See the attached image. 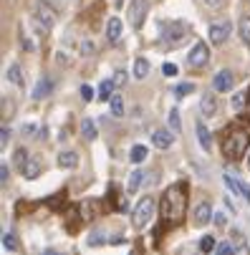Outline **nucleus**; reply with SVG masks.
Returning a JSON list of instances; mask_svg holds the SVG:
<instances>
[{
	"instance_id": "c03bdc74",
	"label": "nucleus",
	"mask_w": 250,
	"mask_h": 255,
	"mask_svg": "<svg viewBox=\"0 0 250 255\" xmlns=\"http://www.w3.org/2000/svg\"><path fill=\"white\" fill-rule=\"evenodd\" d=\"M8 174H10L8 172V164L3 162V167H0V179H3V185H8Z\"/></svg>"
},
{
	"instance_id": "dca6fc26",
	"label": "nucleus",
	"mask_w": 250,
	"mask_h": 255,
	"mask_svg": "<svg viewBox=\"0 0 250 255\" xmlns=\"http://www.w3.org/2000/svg\"><path fill=\"white\" fill-rule=\"evenodd\" d=\"M200 112H202V117H212V114L218 112L215 96H212L210 91H207V94H202V101H200Z\"/></svg>"
},
{
	"instance_id": "4be33fe9",
	"label": "nucleus",
	"mask_w": 250,
	"mask_h": 255,
	"mask_svg": "<svg viewBox=\"0 0 250 255\" xmlns=\"http://www.w3.org/2000/svg\"><path fill=\"white\" fill-rule=\"evenodd\" d=\"M109 106H112V114H114L117 119H119V117H124V99H122L119 94H112Z\"/></svg>"
},
{
	"instance_id": "c85d7f7f",
	"label": "nucleus",
	"mask_w": 250,
	"mask_h": 255,
	"mask_svg": "<svg viewBox=\"0 0 250 255\" xmlns=\"http://www.w3.org/2000/svg\"><path fill=\"white\" fill-rule=\"evenodd\" d=\"M112 89H117L114 81H104L101 89H99V99H101V101H109V99H112Z\"/></svg>"
},
{
	"instance_id": "0eeeda50",
	"label": "nucleus",
	"mask_w": 250,
	"mask_h": 255,
	"mask_svg": "<svg viewBox=\"0 0 250 255\" xmlns=\"http://www.w3.org/2000/svg\"><path fill=\"white\" fill-rule=\"evenodd\" d=\"M207 61H210L207 43H195L192 51H190V56H187V66L190 68H202V66H207Z\"/></svg>"
},
{
	"instance_id": "ddd939ff",
	"label": "nucleus",
	"mask_w": 250,
	"mask_h": 255,
	"mask_svg": "<svg viewBox=\"0 0 250 255\" xmlns=\"http://www.w3.org/2000/svg\"><path fill=\"white\" fill-rule=\"evenodd\" d=\"M41 169H43V167H41V159H38V157H30L20 172H23V177H25V179H35V177L41 174Z\"/></svg>"
},
{
	"instance_id": "39448f33",
	"label": "nucleus",
	"mask_w": 250,
	"mask_h": 255,
	"mask_svg": "<svg viewBox=\"0 0 250 255\" xmlns=\"http://www.w3.org/2000/svg\"><path fill=\"white\" fill-rule=\"evenodd\" d=\"M147 13H149V0H131L129 8H126V15H129V23L134 30H139L147 20Z\"/></svg>"
},
{
	"instance_id": "37998d69",
	"label": "nucleus",
	"mask_w": 250,
	"mask_h": 255,
	"mask_svg": "<svg viewBox=\"0 0 250 255\" xmlns=\"http://www.w3.org/2000/svg\"><path fill=\"white\" fill-rule=\"evenodd\" d=\"M205 5H207V8H215V10H218V8H223V5H225V0H205Z\"/></svg>"
},
{
	"instance_id": "c756f323",
	"label": "nucleus",
	"mask_w": 250,
	"mask_h": 255,
	"mask_svg": "<svg viewBox=\"0 0 250 255\" xmlns=\"http://www.w3.org/2000/svg\"><path fill=\"white\" fill-rule=\"evenodd\" d=\"M212 248H218V240L212 238V235H205V238L200 240V250H202V253H210Z\"/></svg>"
},
{
	"instance_id": "20e7f679",
	"label": "nucleus",
	"mask_w": 250,
	"mask_h": 255,
	"mask_svg": "<svg viewBox=\"0 0 250 255\" xmlns=\"http://www.w3.org/2000/svg\"><path fill=\"white\" fill-rule=\"evenodd\" d=\"M187 35H190V25H187V23H182V20H172V23L164 28V33H162V41H167V46L177 48V46H182V43H185Z\"/></svg>"
},
{
	"instance_id": "49530a36",
	"label": "nucleus",
	"mask_w": 250,
	"mask_h": 255,
	"mask_svg": "<svg viewBox=\"0 0 250 255\" xmlns=\"http://www.w3.org/2000/svg\"><path fill=\"white\" fill-rule=\"evenodd\" d=\"M33 131H35V124H25V127H23V134H25V136L33 134Z\"/></svg>"
},
{
	"instance_id": "412c9836",
	"label": "nucleus",
	"mask_w": 250,
	"mask_h": 255,
	"mask_svg": "<svg viewBox=\"0 0 250 255\" xmlns=\"http://www.w3.org/2000/svg\"><path fill=\"white\" fill-rule=\"evenodd\" d=\"M5 76H8V81H10V84H15V86H23V84H25V81H23V71H20V66H18V63H10V66H8Z\"/></svg>"
},
{
	"instance_id": "de8ad7c7",
	"label": "nucleus",
	"mask_w": 250,
	"mask_h": 255,
	"mask_svg": "<svg viewBox=\"0 0 250 255\" xmlns=\"http://www.w3.org/2000/svg\"><path fill=\"white\" fill-rule=\"evenodd\" d=\"M215 225H220V228L225 225V217H223V215H215Z\"/></svg>"
},
{
	"instance_id": "b1692460",
	"label": "nucleus",
	"mask_w": 250,
	"mask_h": 255,
	"mask_svg": "<svg viewBox=\"0 0 250 255\" xmlns=\"http://www.w3.org/2000/svg\"><path fill=\"white\" fill-rule=\"evenodd\" d=\"M223 179H225V187L233 192V197L243 195V185H240V179H238V177H230V174H225Z\"/></svg>"
},
{
	"instance_id": "a878e982",
	"label": "nucleus",
	"mask_w": 250,
	"mask_h": 255,
	"mask_svg": "<svg viewBox=\"0 0 250 255\" xmlns=\"http://www.w3.org/2000/svg\"><path fill=\"white\" fill-rule=\"evenodd\" d=\"M240 38H243V43L250 46V15L240 18Z\"/></svg>"
},
{
	"instance_id": "f257e3e1",
	"label": "nucleus",
	"mask_w": 250,
	"mask_h": 255,
	"mask_svg": "<svg viewBox=\"0 0 250 255\" xmlns=\"http://www.w3.org/2000/svg\"><path fill=\"white\" fill-rule=\"evenodd\" d=\"M190 187L187 182H174L169 185L159 200V217L164 225H182L187 217V202H190Z\"/></svg>"
},
{
	"instance_id": "09e8293b",
	"label": "nucleus",
	"mask_w": 250,
	"mask_h": 255,
	"mask_svg": "<svg viewBox=\"0 0 250 255\" xmlns=\"http://www.w3.org/2000/svg\"><path fill=\"white\" fill-rule=\"evenodd\" d=\"M43 255H61V253H53V250H46Z\"/></svg>"
},
{
	"instance_id": "f704fd0d",
	"label": "nucleus",
	"mask_w": 250,
	"mask_h": 255,
	"mask_svg": "<svg viewBox=\"0 0 250 255\" xmlns=\"http://www.w3.org/2000/svg\"><path fill=\"white\" fill-rule=\"evenodd\" d=\"M25 162H28V154H25L23 149H18V152L13 154V164H15L18 169H23V167H25Z\"/></svg>"
},
{
	"instance_id": "4c0bfd02",
	"label": "nucleus",
	"mask_w": 250,
	"mask_h": 255,
	"mask_svg": "<svg viewBox=\"0 0 250 255\" xmlns=\"http://www.w3.org/2000/svg\"><path fill=\"white\" fill-rule=\"evenodd\" d=\"M8 139H10V129L3 124V129H0V149H5V147H8Z\"/></svg>"
},
{
	"instance_id": "bb28decb",
	"label": "nucleus",
	"mask_w": 250,
	"mask_h": 255,
	"mask_svg": "<svg viewBox=\"0 0 250 255\" xmlns=\"http://www.w3.org/2000/svg\"><path fill=\"white\" fill-rule=\"evenodd\" d=\"M3 248H5V250H10V253H18V250H20L18 238H15L13 233H5V235H3Z\"/></svg>"
},
{
	"instance_id": "a19ab883",
	"label": "nucleus",
	"mask_w": 250,
	"mask_h": 255,
	"mask_svg": "<svg viewBox=\"0 0 250 255\" xmlns=\"http://www.w3.org/2000/svg\"><path fill=\"white\" fill-rule=\"evenodd\" d=\"M94 51H96L94 41H81V53H84V56H91Z\"/></svg>"
},
{
	"instance_id": "1a4fd4ad",
	"label": "nucleus",
	"mask_w": 250,
	"mask_h": 255,
	"mask_svg": "<svg viewBox=\"0 0 250 255\" xmlns=\"http://www.w3.org/2000/svg\"><path fill=\"white\" fill-rule=\"evenodd\" d=\"M212 86H215V91H218V94H228V91H233V86H235V76H233V71H228V68L218 71V76L212 79Z\"/></svg>"
},
{
	"instance_id": "4468645a",
	"label": "nucleus",
	"mask_w": 250,
	"mask_h": 255,
	"mask_svg": "<svg viewBox=\"0 0 250 255\" xmlns=\"http://www.w3.org/2000/svg\"><path fill=\"white\" fill-rule=\"evenodd\" d=\"M106 38H109L112 43H117L122 38V20L119 18H109V23H106Z\"/></svg>"
},
{
	"instance_id": "473e14b6",
	"label": "nucleus",
	"mask_w": 250,
	"mask_h": 255,
	"mask_svg": "<svg viewBox=\"0 0 250 255\" xmlns=\"http://www.w3.org/2000/svg\"><path fill=\"white\" fill-rule=\"evenodd\" d=\"M112 81H114V86H117V89H122V86H126V81H129V74H126V71H117Z\"/></svg>"
},
{
	"instance_id": "72a5a7b5",
	"label": "nucleus",
	"mask_w": 250,
	"mask_h": 255,
	"mask_svg": "<svg viewBox=\"0 0 250 255\" xmlns=\"http://www.w3.org/2000/svg\"><path fill=\"white\" fill-rule=\"evenodd\" d=\"M195 91V84H180L174 89V94H177V99H182V96H187V94H192Z\"/></svg>"
},
{
	"instance_id": "7ed1b4c3",
	"label": "nucleus",
	"mask_w": 250,
	"mask_h": 255,
	"mask_svg": "<svg viewBox=\"0 0 250 255\" xmlns=\"http://www.w3.org/2000/svg\"><path fill=\"white\" fill-rule=\"evenodd\" d=\"M152 217H154V200L152 197H141L136 202V207L131 210V225L136 230H144L152 223Z\"/></svg>"
},
{
	"instance_id": "c9c22d12",
	"label": "nucleus",
	"mask_w": 250,
	"mask_h": 255,
	"mask_svg": "<svg viewBox=\"0 0 250 255\" xmlns=\"http://www.w3.org/2000/svg\"><path fill=\"white\" fill-rule=\"evenodd\" d=\"M215 253H218V255H235V245H233V243H220V245L215 248Z\"/></svg>"
},
{
	"instance_id": "f03ea898",
	"label": "nucleus",
	"mask_w": 250,
	"mask_h": 255,
	"mask_svg": "<svg viewBox=\"0 0 250 255\" xmlns=\"http://www.w3.org/2000/svg\"><path fill=\"white\" fill-rule=\"evenodd\" d=\"M248 147H250V131L243 127H233V129H228V134L223 139V157L228 162H240L245 157Z\"/></svg>"
},
{
	"instance_id": "393cba45",
	"label": "nucleus",
	"mask_w": 250,
	"mask_h": 255,
	"mask_svg": "<svg viewBox=\"0 0 250 255\" xmlns=\"http://www.w3.org/2000/svg\"><path fill=\"white\" fill-rule=\"evenodd\" d=\"M131 164H141L147 159V147H141V144H136V147H131V154H129Z\"/></svg>"
},
{
	"instance_id": "cd10ccee",
	"label": "nucleus",
	"mask_w": 250,
	"mask_h": 255,
	"mask_svg": "<svg viewBox=\"0 0 250 255\" xmlns=\"http://www.w3.org/2000/svg\"><path fill=\"white\" fill-rule=\"evenodd\" d=\"M63 200H66V190H61L58 195L48 197V200H46V205H48L51 210H61V207H63Z\"/></svg>"
},
{
	"instance_id": "a211bd4d",
	"label": "nucleus",
	"mask_w": 250,
	"mask_h": 255,
	"mask_svg": "<svg viewBox=\"0 0 250 255\" xmlns=\"http://www.w3.org/2000/svg\"><path fill=\"white\" fill-rule=\"evenodd\" d=\"M81 136H84V141H94L99 136V129H96L94 119H84L81 122Z\"/></svg>"
},
{
	"instance_id": "ea45409f",
	"label": "nucleus",
	"mask_w": 250,
	"mask_h": 255,
	"mask_svg": "<svg viewBox=\"0 0 250 255\" xmlns=\"http://www.w3.org/2000/svg\"><path fill=\"white\" fill-rule=\"evenodd\" d=\"M162 74H164V76H177V74H180V68H177L174 63H164V66H162Z\"/></svg>"
},
{
	"instance_id": "f8f14e48",
	"label": "nucleus",
	"mask_w": 250,
	"mask_h": 255,
	"mask_svg": "<svg viewBox=\"0 0 250 255\" xmlns=\"http://www.w3.org/2000/svg\"><path fill=\"white\" fill-rule=\"evenodd\" d=\"M152 144L157 149H169L172 147V134L164 131V129H157V131H152Z\"/></svg>"
},
{
	"instance_id": "aec40b11",
	"label": "nucleus",
	"mask_w": 250,
	"mask_h": 255,
	"mask_svg": "<svg viewBox=\"0 0 250 255\" xmlns=\"http://www.w3.org/2000/svg\"><path fill=\"white\" fill-rule=\"evenodd\" d=\"M58 164L63 169H76L79 167V154L76 152H61L58 154Z\"/></svg>"
},
{
	"instance_id": "8fccbe9b",
	"label": "nucleus",
	"mask_w": 250,
	"mask_h": 255,
	"mask_svg": "<svg viewBox=\"0 0 250 255\" xmlns=\"http://www.w3.org/2000/svg\"><path fill=\"white\" fill-rule=\"evenodd\" d=\"M129 255H139V250H131V253H129Z\"/></svg>"
},
{
	"instance_id": "a18cd8bd",
	"label": "nucleus",
	"mask_w": 250,
	"mask_h": 255,
	"mask_svg": "<svg viewBox=\"0 0 250 255\" xmlns=\"http://www.w3.org/2000/svg\"><path fill=\"white\" fill-rule=\"evenodd\" d=\"M243 185V197L248 200V205H250V187H248V182H240Z\"/></svg>"
},
{
	"instance_id": "f3484780",
	"label": "nucleus",
	"mask_w": 250,
	"mask_h": 255,
	"mask_svg": "<svg viewBox=\"0 0 250 255\" xmlns=\"http://www.w3.org/2000/svg\"><path fill=\"white\" fill-rule=\"evenodd\" d=\"M197 139H200V147H202L205 152H210V149H212V136H210V131H207L205 122H197Z\"/></svg>"
},
{
	"instance_id": "6e6552de",
	"label": "nucleus",
	"mask_w": 250,
	"mask_h": 255,
	"mask_svg": "<svg viewBox=\"0 0 250 255\" xmlns=\"http://www.w3.org/2000/svg\"><path fill=\"white\" fill-rule=\"evenodd\" d=\"M230 30H233V25L228 23V20H218V23H212L210 28H207V35H210V41L212 43H225L228 41V35H230Z\"/></svg>"
},
{
	"instance_id": "9d476101",
	"label": "nucleus",
	"mask_w": 250,
	"mask_h": 255,
	"mask_svg": "<svg viewBox=\"0 0 250 255\" xmlns=\"http://www.w3.org/2000/svg\"><path fill=\"white\" fill-rule=\"evenodd\" d=\"M212 217H215V215H212V205H210V202H200V205L192 210V220H195V225H200V228L207 225Z\"/></svg>"
},
{
	"instance_id": "423d86ee",
	"label": "nucleus",
	"mask_w": 250,
	"mask_h": 255,
	"mask_svg": "<svg viewBox=\"0 0 250 255\" xmlns=\"http://www.w3.org/2000/svg\"><path fill=\"white\" fill-rule=\"evenodd\" d=\"M33 18L51 30V28L56 25V20H58V13L46 3V0H35V3H33Z\"/></svg>"
},
{
	"instance_id": "6ab92c4d",
	"label": "nucleus",
	"mask_w": 250,
	"mask_h": 255,
	"mask_svg": "<svg viewBox=\"0 0 250 255\" xmlns=\"http://www.w3.org/2000/svg\"><path fill=\"white\" fill-rule=\"evenodd\" d=\"M147 177H149L147 172H141V169H136V172H134V174L129 177V182H126V190H129V192L134 195V192H136V190H139L141 185H144V179H147Z\"/></svg>"
},
{
	"instance_id": "2f4dec72",
	"label": "nucleus",
	"mask_w": 250,
	"mask_h": 255,
	"mask_svg": "<svg viewBox=\"0 0 250 255\" xmlns=\"http://www.w3.org/2000/svg\"><path fill=\"white\" fill-rule=\"evenodd\" d=\"M169 127H172L174 131H180V129H182V122H180V112H177V109H172V112H169Z\"/></svg>"
},
{
	"instance_id": "2eb2a0df",
	"label": "nucleus",
	"mask_w": 250,
	"mask_h": 255,
	"mask_svg": "<svg viewBox=\"0 0 250 255\" xmlns=\"http://www.w3.org/2000/svg\"><path fill=\"white\" fill-rule=\"evenodd\" d=\"M51 91H53V84H51V79H46V76H43L38 84H35V89H33V94H30V96H33L35 101H41V99H46Z\"/></svg>"
},
{
	"instance_id": "58836bf2",
	"label": "nucleus",
	"mask_w": 250,
	"mask_h": 255,
	"mask_svg": "<svg viewBox=\"0 0 250 255\" xmlns=\"http://www.w3.org/2000/svg\"><path fill=\"white\" fill-rule=\"evenodd\" d=\"M230 106L235 109V112H240V109L245 106V94H235V99L230 101Z\"/></svg>"
},
{
	"instance_id": "9b49d317",
	"label": "nucleus",
	"mask_w": 250,
	"mask_h": 255,
	"mask_svg": "<svg viewBox=\"0 0 250 255\" xmlns=\"http://www.w3.org/2000/svg\"><path fill=\"white\" fill-rule=\"evenodd\" d=\"M79 215L84 223H91L94 217H99V200H84L79 202Z\"/></svg>"
},
{
	"instance_id": "5701e85b",
	"label": "nucleus",
	"mask_w": 250,
	"mask_h": 255,
	"mask_svg": "<svg viewBox=\"0 0 250 255\" xmlns=\"http://www.w3.org/2000/svg\"><path fill=\"white\" fill-rule=\"evenodd\" d=\"M149 74V61L147 58H136L134 61V79H144Z\"/></svg>"
},
{
	"instance_id": "e433bc0d",
	"label": "nucleus",
	"mask_w": 250,
	"mask_h": 255,
	"mask_svg": "<svg viewBox=\"0 0 250 255\" xmlns=\"http://www.w3.org/2000/svg\"><path fill=\"white\" fill-rule=\"evenodd\" d=\"M20 46H23V51H35V43H33V38H28V35H25V30L20 28Z\"/></svg>"
},
{
	"instance_id": "79ce46f5",
	"label": "nucleus",
	"mask_w": 250,
	"mask_h": 255,
	"mask_svg": "<svg viewBox=\"0 0 250 255\" xmlns=\"http://www.w3.org/2000/svg\"><path fill=\"white\" fill-rule=\"evenodd\" d=\"M81 96H84V101H91V99H94V89L84 84V86H81Z\"/></svg>"
},
{
	"instance_id": "7c9ffc66",
	"label": "nucleus",
	"mask_w": 250,
	"mask_h": 255,
	"mask_svg": "<svg viewBox=\"0 0 250 255\" xmlns=\"http://www.w3.org/2000/svg\"><path fill=\"white\" fill-rule=\"evenodd\" d=\"M104 243H106V235H104L101 230H94V233L89 235V245H91V248H96V245H104Z\"/></svg>"
}]
</instances>
